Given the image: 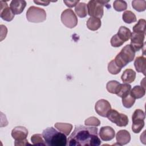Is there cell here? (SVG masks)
I'll use <instances>...</instances> for the list:
<instances>
[{"label": "cell", "mask_w": 146, "mask_h": 146, "mask_svg": "<svg viewBox=\"0 0 146 146\" xmlns=\"http://www.w3.org/2000/svg\"><path fill=\"white\" fill-rule=\"evenodd\" d=\"M109 1H90L87 4L88 14L91 17L101 18L104 13L103 7Z\"/></svg>", "instance_id": "4"}, {"label": "cell", "mask_w": 146, "mask_h": 146, "mask_svg": "<svg viewBox=\"0 0 146 146\" xmlns=\"http://www.w3.org/2000/svg\"><path fill=\"white\" fill-rule=\"evenodd\" d=\"M123 20L127 23H132L136 22V17L135 14L131 11L127 10L123 13L122 15Z\"/></svg>", "instance_id": "25"}, {"label": "cell", "mask_w": 146, "mask_h": 146, "mask_svg": "<svg viewBox=\"0 0 146 146\" xmlns=\"http://www.w3.org/2000/svg\"><path fill=\"white\" fill-rule=\"evenodd\" d=\"M132 7L139 12L146 9V1L145 0H135L132 2Z\"/></svg>", "instance_id": "27"}, {"label": "cell", "mask_w": 146, "mask_h": 146, "mask_svg": "<svg viewBox=\"0 0 146 146\" xmlns=\"http://www.w3.org/2000/svg\"><path fill=\"white\" fill-rule=\"evenodd\" d=\"M116 34L123 41L125 42L131 38L132 33L129 29L125 26H121L119 28V31Z\"/></svg>", "instance_id": "18"}, {"label": "cell", "mask_w": 146, "mask_h": 146, "mask_svg": "<svg viewBox=\"0 0 146 146\" xmlns=\"http://www.w3.org/2000/svg\"><path fill=\"white\" fill-rule=\"evenodd\" d=\"M145 38V34L140 33L133 32L131 36L130 45L136 51H139L142 48L144 45V40Z\"/></svg>", "instance_id": "8"}, {"label": "cell", "mask_w": 146, "mask_h": 146, "mask_svg": "<svg viewBox=\"0 0 146 146\" xmlns=\"http://www.w3.org/2000/svg\"><path fill=\"white\" fill-rule=\"evenodd\" d=\"M107 117L119 127H125L128 123V118L126 115L119 113L113 109L110 110L107 115Z\"/></svg>", "instance_id": "6"}, {"label": "cell", "mask_w": 146, "mask_h": 146, "mask_svg": "<svg viewBox=\"0 0 146 146\" xmlns=\"http://www.w3.org/2000/svg\"><path fill=\"white\" fill-rule=\"evenodd\" d=\"M1 11L0 16L1 18L6 21L10 22L12 21L14 17V14L13 13L10 7L8 6V5L6 2L1 1Z\"/></svg>", "instance_id": "10"}, {"label": "cell", "mask_w": 146, "mask_h": 146, "mask_svg": "<svg viewBox=\"0 0 146 146\" xmlns=\"http://www.w3.org/2000/svg\"><path fill=\"white\" fill-rule=\"evenodd\" d=\"M63 2L66 4V5L69 7H74L75 6H76V5H78L79 2V0L77 1H64Z\"/></svg>", "instance_id": "35"}, {"label": "cell", "mask_w": 146, "mask_h": 146, "mask_svg": "<svg viewBox=\"0 0 146 146\" xmlns=\"http://www.w3.org/2000/svg\"><path fill=\"white\" fill-rule=\"evenodd\" d=\"M61 21L63 24L68 28L72 29L78 24V18L72 9L64 10L61 14Z\"/></svg>", "instance_id": "7"}, {"label": "cell", "mask_w": 146, "mask_h": 146, "mask_svg": "<svg viewBox=\"0 0 146 146\" xmlns=\"http://www.w3.org/2000/svg\"><path fill=\"white\" fill-rule=\"evenodd\" d=\"M120 83L116 80L109 81L106 84V88L107 91L111 93L116 94L118 92Z\"/></svg>", "instance_id": "23"}, {"label": "cell", "mask_w": 146, "mask_h": 146, "mask_svg": "<svg viewBox=\"0 0 146 146\" xmlns=\"http://www.w3.org/2000/svg\"><path fill=\"white\" fill-rule=\"evenodd\" d=\"M43 138V136L41 134H34L31 137V141L34 145H47Z\"/></svg>", "instance_id": "29"}, {"label": "cell", "mask_w": 146, "mask_h": 146, "mask_svg": "<svg viewBox=\"0 0 146 146\" xmlns=\"http://www.w3.org/2000/svg\"><path fill=\"white\" fill-rule=\"evenodd\" d=\"M136 78V72L130 68H127L125 70L121 76V80L124 83H132Z\"/></svg>", "instance_id": "16"}, {"label": "cell", "mask_w": 146, "mask_h": 146, "mask_svg": "<svg viewBox=\"0 0 146 146\" xmlns=\"http://www.w3.org/2000/svg\"><path fill=\"white\" fill-rule=\"evenodd\" d=\"M102 23L100 19L95 17H90L87 21L86 25L88 29L92 31L98 30L101 26Z\"/></svg>", "instance_id": "17"}, {"label": "cell", "mask_w": 146, "mask_h": 146, "mask_svg": "<svg viewBox=\"0 0 146 146\" xmlns=\"http://www.w3.org/2000/svg\"><path fill=\"white\" fill-rule=\"evenodd\" d=\"M131 90V86L129 84V83H124L123 84H120L118 92L116 94V95L118 96L123 98L128 95L130 93Z\"/></svg>", "instance_id": "22"}, {"label": "cell", "mask_w": 146, "mask_h": 146, "mask_svg": "<svg viewBox=\"0 0 146 146\" xmlns=\"http://www.w3.org/2000/svg\"><path fill=\"white\" fill-rule=\"evenodd\" d=\"M76 15L80 18H84L88 14L87 5L84 2H79L75 8Z\"/></svg>", "instance_id": "19"}, {"label": "cell", "mask_w": 146, "mask_h": 146, "mask_svg": "<svg viewBox=\"0 0 146 146\" xmlns=\"http://www.w3.org/2000/svg\"><path fill=\"white\" fill-rule=\"evenodd\" d=\"M34 2L42 6H47L50 3V1H34Z\"/></svg>", "instance_id": "37"}, {"label": "cell", "mask_w": 146, "mask_h": 146, "mask_svg": "<svg viewBox=\"0 0 146 146\" xmlns=\"http://www.w3.org/2000/svg\"><path fill=\"white\" fill-rule=\"evenodd\" d=\"M113 6L114 9L117 11H122L125 10L127 8V4L125 1L116 0L113 2Z\"/></svg>", "instance_id": "30"}, {"label": "cell", "mask_w": 146, "mask_h": 146, "mask_svg": "<svg viewBox=\"0 0 146 146\" xmlns=\"http://www.w3.org/2000/svg\"><path fill=\"white\" fill-rule=\"evenodd\" d=\"M145 23H146V21L145 19H140L138 22L133 27V31L134 33H140L145 34Z\"/></svg>", "instance_id": "26"}, {"label": "cell", "mask_w": 146, "mask_h": 146, "mask_svg": "<svg viewBox=\"0 0 146 146\" xmlns=\"http://www.w3.org/2000/svg\"><path fill=\"white\" fill-rule=\"evenodd\" d=\"M28 135V130L23 126H17L11 131V136L15 140H22L26 139Z\"/></svg>", "instance_id": "11"}, {"label": "cell", "mask_w": 146, "mask_h": 146, "mask_svg": "<svg viewBox=\"0 0 146 146\" xmlns=\"http://www.w3.org/2000/svg\"><path fill=\"white\" fill-rule=\"evenodd\" d=\"M43 137L47 144L50 146H65L67 140L66 135L53 127H48L42 132Z\"/></svg>", "instance_id": "2"}, {"label": "cell", "mask_w": 146, "mask_h": 146, "mask_svg": "<svg viewBox=\"0 0 146 146\" xmlns=\"http://www.w3.org/2000/svg\"><path fill=\"white\" fill-rule=\"evenodd\" d=\"M54 126L57 129L64 133L66 136L70 134L72 129V125L70 123H56L55 124Z\"/></svg>", "instance_id": "20"}, {"label": "cell", "mask_w": 146, "mask_h": 146, "mask_svg": "<svg viewBox=\"0 0 146 146\" xmlns=\"http://www.w3.org/2000/svg\"><path fill=\"white\" fill-rule=\"evenodd\" d=\"M99 136L103 141H110L113 139L115 136L114 129L110 126H105L100 128Z\"/></svg>", "instance_id": "12"}, {"label": "cell", "mask_w": 146, "mask_h": 146, "mask_svg": "<svg viewBox=\"0 0 146 146\" xmlns=\"http://www.w3.org/2000/svg\"><path fill=\"white\" fill-rule=\"evenodd\" d=\"M121 68L119 67L116 63H115L113 60H112L108 65V71L110 73L113 75H116L119 73L121 71Z\"/></svg>", "instance_id": "31"}, {"label": "cell", "mask_w": 146, "mask_h": 146, "mask_svg": "<svg viewBox=\"0 0 146 146\" xmlns=\"http://www.w3.org/2000/svg\"><path fill=\"white\" fill-rule=\"evenodd\" d=\"M144 120L135 119L132 120V130L135 133H139L144 126Z\"/></svg>", "instance_id": "24"}, {"label": "cell", "mask_w": 146, "mask_h": 146, "mask_svg": "<svg viewBox=\"0 0 146 146\" xmlns=\"http://www.w3.org/2000/svg\"><path fill=\"white\" fill-rule=\"evenodd\" d=\"M26 2L24 0H13L10 4V7L14 14H20L24 10Z\"/></svg>", "instance_id": "13"}, {"label": "cell", "mask_w": 146, "mask_h": 146, "mask_svg": "<svg viewBox=\"0 0 146 146\" xmlns=\"http://www.w3.org/2000/svg\"><path fill=\"white\" fill-rule=\"evenodd\" d=\"M84 124L87 126H94V127H98L99 126L100 124V120L96 117L91 116L87 119L85 121Z\"/></svg>", "instance_id": "32"}, {"label": "cell", "mask_w": 146, "mask_h": 146, "mask_svg": "<svg viewBox=\"0 0 146 146\" xmlns=\"http://www.w3.org/2000/svg\"><path fill=\"white\" fill-rule=\"evenodd\" d=\"M134 66L137 72H141L145 75L146 70V59L145 57L140 56L136 58L134 62Z\"/></svg>", "instance_id": "15"}, {"label": "cell", "mask_w": 146, "mask_h": 146, "mask_svg": "<svg viewBox=\"0 0 146 146\" xmlns=\"http://www.w3.org/2000/svg\"><path fill=\"white\" fill-rule=\"evenodd\" d=\"M117 143L120 145L128 144L131 140V135L128 131L125 129L119 131L116 135Z\"/></svg>", "instance_id": "14"}, {"label": "cell", "mask_w": 146, "mask_h": 146, "mask_svg": "<svg viewBox=\"0 0 146 146\" xmlns=\"http://www.w3.org/2000/svg\"><path fill=\"white\" fill-rule=\"evenodd\" d=\"M145 94V88L142 86H136L131 90L130 94L136 99L143 97Z\"/></svg>", "instance_id": "21"}, {"label": "cell", "mask_w": 146, "mask_h": 146, "mask_svg": "<svg viewBox=\"0 0 146 146\" xmlns=\"http://www.w3.org/2000/svg\"><path fill=\"white\" fill-rule=\"evenodd\" d=\"M111 109L110 103L105 99L99 100L95 106L96 112L102 117H107V115Z\"/></svg>", "instance_id": "9"}, {"label": "cell", "mask_w": 146, "mask_h": 146, "mask_svg": "<svg viewBox=\"0 0 146 146\" xmlns=\"http://www.w3.org/2000/svg\"><path fill=\"white\" fill-rule=\"evenodd\" d=\"M14 144L15 145H26L27 144L30 145V144L28 143V141L26 139L22 140H15Z\"/></svg>", "instance_id": "36"}, {"label": "cell", "mask_w": 146, "mask_h": 146, "mask_svg": "<svg viewBox=\"0 0 146 146\" xmlns=\"http://www.w3.org/2000/svg\"><path fill=\"white\" fill-rule=\"evenodd\" d=\"M135 56V51L130 44H127L121 49L113 60L116 64L121 68L132 62L134 59Z\"/></svg>", "instance_id": "3"}, {"label": "cell", "mask_w": 146, "mask_h": 146, "mask_svg": "<svg viewBox=\"0 0 146 146\" xmlns=\"http://www.w3.org/2000/svg\"><path fill=\"white\" fill-rule=\"evenodd\" d=\"M124 43L118 36L117 34L114 35L111 39V44L112 47H119L121 46Z\"/></svg>", "instance_id": "33"}, {"label": "cell", "mask_w": 146, "mask_h": 146, "mask_svg": "<svg viewBox=\"0 0 146 146\" xmlns=\"http://www.w3.org/2000/svg\"><path fill=\"white\" fill-rule=\"evenodd\" d=\"M135 102V99L130 94V93L126 96L122 98V103L124 107L129 108L133 106Z\"/></svg>", "instance_id": "28"}, {"label": "cell", "mask_w": 146, "mask_h": 146, "mask_svg": "<svg viewBox=\"0 0 146 146\" xmlns=\"http://www.w3.org/2000/svg\"><path fill=\"white\" fill-rule=\"evenodd\" d=\"M26 18L28 21L32 23H40L46 19V13L42 8L31 6L26 12Z\"/></svg>", "instance_id": "5"}, {"label": "cell", "mask_w": 146, "mask_h": 146, "mask_svg": "<svg viewBox=\"0 0 146 146\" xmlns=\"http://www.w3.org/2000/svg\"><path fill=\"white\" fill-rule=\"evenodd\" d=\"M98 128L76 125L68 139L70 146H98L101 141L98 135Z\"/></svg>", "instance_id": "1"}, {"label": "cell", "mask_w": 146, "mask_h": 146, "mask_svg": "<svg viewBox=\"0 0 146 146\" xmlns=\"http://www.w3.org/2000/svg\"><path fill=\"white\" fill-rule=\"evenodd\" d=\"M145 117V116L144 111L140 109H137L134 111L132 115V120H135V119L144 120Z\"/></svg>", "instance_id": "34"}]
</instances>
